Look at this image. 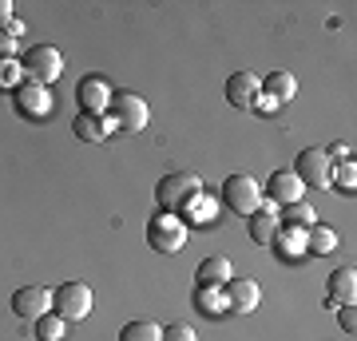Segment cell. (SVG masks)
<instances>
[{
    "instance_id": "6da1fadb",
    "label": "cell",
    "mask_w": 357,
    "mask_h": 341,
    "mask_svg": "<svg viewBox=\"0 0 357 341\" xmlns=\"http://www.w3.org/2000/svg\"><path fill=\"white\" fill-rule=\"evenodd\" d=\"M203 195V179L191 175V171H171V175L159 179V187H155V202H159V211L167 215H183V211H191V202Z\"/></svg>"
},
{
    "instance_id": "7a4b0ae2",
    "label": "cell",
    "mask_w": 357,
    "mask_h": 341,
    "mask_svg": "<svg viewBox=\"0 0 357 341\" xmlns=\"http://www.w3.org/2000/svg\"><path fill=\"white\" fill-rule=\"evenodd\" d=\"M20 72H24L32 84L48 88V84H56V79L64 76V52L52 48V44H32V48L20 56Z\"/></svg>"
},
{
    "instance_id": "3957f363",
    "label": "cell",
    "mask_w": 357,
    "mask_h": 341,
    "mask_svg": "<svg viewBox=\"0 0 357 341\" xmlns=\"http://www.w3.org/2000/svg\"><path fill=\"white\" fill-rule=\"evenodd\" d=\"M147 246L159 254H178L183 246H187V222L178 215H167V211H159V215L147 222Z\"/></svg>"
},
{
    "instance_id": "277c9868",
    "label": "cell",
    "mask_w": 357,
    "mask_h": 341,
    "mask_svg": "<svg viewBox=\"0 0 357 341\" xmlns=\"http://www.w3.org/2000/svg\"><path fill=\"white\" fill-rule=\"evenodd\" d=\"M222 206H227L230 215H243L250 218L262 206V187H258V179L250 175H230L222 183Z\"/></svg>"
},
{
    "instance_id": "5b68a950",
    "label": "cell",
    "mask_w": 357,
    "mask_h": 341,
    "mask_svg": "<svg viewBox=\"0 0 357 341\" xmlns=\"http://www.w3.org/2000/svg\"><path fill=\"white\" fill-rule=\"evenodd\" d=\"M52 305H56V314L64 317V321H84L91 314V286L88 282H64L60 290H52Z\"/></svg>"
},
{
    "instance_id": "8992f818",
    "label": "cell",
    "mask_w": 357,
    "mask_h": 341,
    "mask_svg": "<svg viewBox=\"0 0 357 341\" xmlns=\"http://www.w3.org/2000/svg\"><path fill=\"white\" fill-rule=\"evenodd\" d=\"M107 119H112V127H115V131H128V135H135V131H143V127H147L151 112H147V103H143L139 96H131V91H123V96H112Z\"/></svg>"
},
{
    "instance_id": "52a82bcc",
    "label": "cell",
    "mask_w": 357,
    "mask_h": 341,
    "mask_svg": "<svg viewBox=\"0 0 357 341\" xmlns=\"http://www.w3.org/2000/svg\"><path fill=\"white\" fill-rule=\"evenodd\" d=\"M294 175H298V183H302V187H330L333 163L326 159V151H318V147H306V151H298Z\"/></svg>"
},
{
    "instance_id": "ba28073f",
    "label": "cell",
    "mask_w": 357,
    "mask_h": 341,
    "mask_svg": "<svg viewBox=\"0 0 357 341\" xmlns=\"http://www.w3.org/2000/svg\"><path fill=\"white\" fill-rule=\"evenodd\" d=\"M76 100H79V115H107L112 107V88L103 76H84L76 88Z\"/></svg>"
},
{
    "instance_id": "9c48e42d",
    "label": "cell",
    "mask_w": 357,
    "mask_h": 341,
    "mask_svg": "<svg viewBox=\"0 0 357 341\" xmlns=\"http://www.w3.org/2000/svg\"><path fill=\"white\" fill-rule=\"evenodd\" d=\"M227 100L230 107H238V112H255V103L262 100V79L255 72H234L227 79Z\"/></svg>"
},
{
    "instance_id": "30bf717a",
    "label": "cell",
    "mask_w": 357,
    "mask_h": 341,
    "mask_svg": "<svg viewBox=\"0 0 357 341\" xmlns=\"http://www.w3.org/2000/svg\"><path fill=\"white\" fill-rule=\"evenodd\" d=\"M13 103H16V112L24 115V119H44V115L52 112L48 88H40V84H32V79H24V84L13 91Z\"/></svg>"
},
{
    "instance_id": "8fae6325",
    "label": "cell",
    "mask_w": 357,
    "mask_h": 341,
    "mask_svg": "<svg viewBox=\"0 0 357 341\" xmlns=\"http://www.w3.org/2000/svg\"><path fill=\"white\" fill-rule=\"evenodd\" d=\"M222 294H227L230 314H255L258 302H262V290H258L255 278H230L227 286H222Z\"/></svg>"
},
{
    "instance_id": "7c38bea8",
    "label": "cell",
    "mask_w": 357,
    "mask_h": 341,
    "mask_svg": "<svg viewBox=\"0 0 357 341\" xmlns=\"http://www.w3.org/2000/svg\"><path fill=\"white\" fill-rule=\"evenodd\" d=\"M302 183H298V175L294 171H274L270 175V183H266V202L270 206H290V202H302Z\"/></svg>"
},
{
    "instance_id": "4fadbf2b",
    "label": "cell",
    "mask_w": 357,
    "mask_h": 341,
    "mask_svg": "<svg viewBox=\"0 0 357 341\" xmlns=\"http://www.w3.org/2000/svg\"><path fill=\"white\" fill-rule=\"evenodd\" d=\"M357 302V270L342 266L326 278V305H354Z\"/></svg>"
},
{
    "instance_id": "5bb4252c",
    "label": "cell",
    "mask_w": 357,
    "mask_h": 341,
    "mask_svg": "<svg viewBox=\"0 0 357 341\" xmlns=\"http://www.w3.org/2000/svg\"><path fill=\"white\" fill-rule=\"evenodd\" d=\"M48 310H52V290H44V286H20L13 294V314L20 317H40Z\"/></svg>"
},
{
    "instance_id": "9a60e30c",
    "label": "cell",
    "mask_w": 357,
    "mask_h": 341,
    "mask_svg": "<svg viewBox=\"0 0 357 341\" xmlns=\"http://www.w3.org/2000/svg\"><path fill=\"white\" fill-rule=\"evenodd\" d=\"M246 227H250V238H255V246H270V242H274V234L282 230V222H278V206L262 202L255 215L246 218Z\"/></svg>"
},
{
    "instance_id": "2e32d148",
    "label": "cell",
    "mask_w": 357,
    "mask_h": 341,
    "mask_svg": "<svg viewBox=\"0 0 357 341\" xmlns=\"http://www.w3.org/2000/svg\"><path fill=\"white\" fill-rule=\"evenodd\" d=\"M72 131H76L79 143H103L115 127H112L107 115H76V119H72Z\"/></svg>"
},
{
    "instance_id": "e0dca14e",
    "label": "cell",
    "mask_w": 357,
    "mask_h": 341,
    "mask_svg": "<svg viewBox=\"0 0 357 341\" xmlns=\"http://www.w3.org/2000/svg\"><path fill=\"white\" fill-rule=\"evenodd\" d=\"M195 278H199V286L222 290V286L230 282V262L222 258V254H211V258H203V262H199V270H195Z\"/></svg>"
},
{
    "instance_id": "ac0fdd59",
    "label": "cell",
    "mask_w": 357,
    "mask_h": 341,
    "mask_svg": "<svg viewBox=\"0 0 357 341\" xmlns=\"http://www.w3.org/2000/svg\"><path fill=\"white\" fill-rule=\"evenodd\" d=\"M294 91H298V79H294L290 72H274V76L262 79V96H266L274 107H278V103H290Z\"/></svg>"
},
{
    "instance_id": "d6986e66",
    "label": "cell",
    "mask_w": 357,
    "mask_h": 341,
    "mask_svg": "<svg viewBox=\"0 0 357 341\" xmlns=\"http://www.w3.org/2000/svg\"><path fill=\"white\" fill-rule=\"evenodd\" d=\"M270 246H274L282 258H302V254H306V230H286L282 227Z\"/></svg>"
},
{
    "instance_id": "ffe728a7",
    "label": "cell",
    "mask_w": 357,
    "mask_h": 341,
    "mask_svg": "<svg viewBox=\"0 0 357 341\" xmlns=\"http://www.w3.org/2000/svg\"><path fill=\"white\" fill-rule=\"evenodd\" d=\"M333 250H337V230L314 222L306 230V254H333Z\"/></svg>"
},
{
    "instance_id": "44dd1931",
    "label": "cell",
    "mask_w": 357,
    "mask_h": 341,
    "mask_svg": "<svg viewBox=\"0 0 357 341\" xmlns=\"http://www.w3.org/2000/svg\"><path fill=\"white\" fill-rule=\"evenodd\" d=\"M286 215H278V222L286 230H310L314 227V211H310L306 202H290V206H282Z\"/></svg>"
},
{
    "instance_id": "7402d4cb",
    "label": "cell",
    "mask_w": 357,
    "mask_h": 341,
    "mask_svg": "<svg viewBox=\"0 0 357 341\" xmlns=\"http://www.w3.org/2000/svg\"><path fill=\"white\" fill-rule=\"evenodd\" d=\"M68 321L60 314H40L36 317V341H64Z\"/></svg>"
},
{
    "instance_id": "603a6c76",
    "label": "cell",
    "mask_w": 357,
    "mask_h": 341,
    "mask_svg": "<svg viewBox=\"0 0 357 341\" xmlns=\"http://www.w3.org/2000/svg\"><path fill=\"white\" fill-rule=\"evenodd\" d=\"M119 341H163V329L155 321H128L119 329Z\"/></svg>"
},
{
    "instance_id": "cb8c5ba5",
    "label": "cell",
    "mask_w": 357,
    "mask_h": 341,
    "mask_svg": "<svg viewBox=\"0 0 357 341\" xmlns=\"http://www.w3.org/2000/svg\"><path fill=\"white\" fill-rule=\"evenodd\" d=\"M195 302H199V310H203L206 317H218L222 310H227V294L211 290V286H199V290H195Z\"/></svg>"
},
{
    "instance_id": "d4e9b609",
    "label": "cell",
    "mask_w": 357,
    "mask_h": 341,
    "mask_svg": "<svg viewBox=\"0 0 357 341\" xmlns=\"http://www.w3.org/2000/svg\"><path fill=\"white\" fill-rule=\"evenodd\" d=\"M330 187H342L345 195H354V187H357V167H354V159H345V163H337V167H333Z\"/></svg>"
},
{
    "instance_id": "484cf974",
    "label": "cell",
    "mask_w": 357,
    "mask_h": 341,
    "mask_svg": "<svg viewBox=\"0 0 357 341\" xmlns=\"http://www.w3.org/2000/svg\"><path fill=\"white\" fill-rule=\"evenodd\" d=\"M24 84V72H20V60H0V88H20Z\"/></svg>"
},
{
    "instance_id": "4316f807",
    "label": "cell",
    "mask_w": 357,
    "mask_h": 341,
    "mask_svg": "<svg viewBox=\"0 0 357 341\" xmlns=\"http://www.w3.org/2000/svg\"><path fill=\"white\" fill-rule=\"evenodd\" d=\"M191 222H199V227H206V222H215V202L206 199V195H199V199L191 202Z\"/></svg>"
},
{
    "instance_id": "83f0119b",
    "label": "cell",
    "mask_w": 357,
    "mask_h": 341,
    "mask_svg": "<svg viewBox=\"0 0 357 341\" xmlns=\"http://www.w3.org/2000/svg\"><path fill=\"white\" fill-rule=\"evenodd\" d=\"M163 341H199L195 338L191 326H183V321H171V326H163Z\"/></svg>"
},
{
    "instance_id": "f1b7e54d",
    "label": "cell",
    "mask_w": 357,
    "mask_h": 341,
    "mask_svg": "<svg viewBox=\"0 0 357 341\" xmlns=\"http://www.w3.org/2000/svg\"><path fill=\"white\" fill-rule=\"evenodd\" d=\"M0 60H16V36L0 28Z\"/></svg>"
},
{
    "instance_id": "f546056e",
    "label": "cell",
    "mask_w": 357,
    "mask_h": 341,
    "mask_svg": "<svg viewBox=\"0 0 357 341\" xmlns=\"http://www.w3.org/2000/svg\"><path fill=\"white\" fill-rule=\"evenodd\" d=\"M326 159H330V163H345V159H349V147H345V143H333V147H326Z\"/></svg>"
},
{
    "instance_id": "4dcf8cb0",
    "label": "cell",
    "mask_w": 357,
    "mask_h": 341,
    "mask_svg": "<svg viewBox=\"0 0 357 341\" xmlns=\"http://www.w3.org/2000/svg\"><path fill=\"white\" fill-rule=\"evenodd\" d=\"M337 317H342V329H349V333H354V329H357V317H354V305H337Z\"/></svg>"
},
{
    "instance_id": "1f68e13d",
    "label": "cell",
    "mask_w": 357,
    "mask_h": 341,
    "mask_svg": "<svg viewBox=\"0 0 357 341\" xmlns=\"http://www.w3.org/2000/svg\"><path fill=\"white\" fill-rule=\"evenodd\" d=\"M13 20V0H0V28H8Z\"/></svg>"
}]
</instances>
